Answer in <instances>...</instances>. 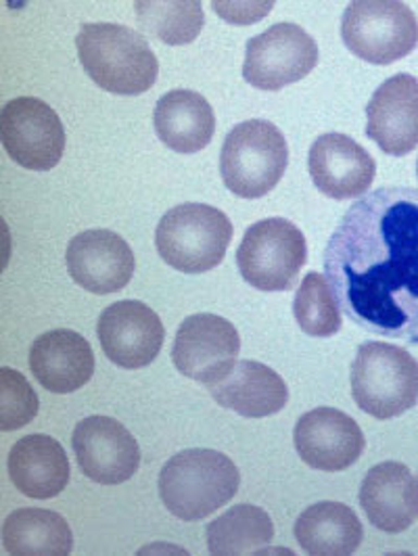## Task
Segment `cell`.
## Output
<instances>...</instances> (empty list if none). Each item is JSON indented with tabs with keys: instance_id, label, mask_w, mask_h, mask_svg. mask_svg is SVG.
Returning <instances> with one entry per match:
<instances>
[{
	"instance_id": "1",
	"label": "cell",
	"mask_w": 418,
	"mask_h": 556,
	"mask_svg": "<svg viewBox=\"0 0 418 556\" xmlns=\"http://www.w3.org/2000/svg\"><path fill=\"white\" fill-rule=\"evenodd\" d=\"M325 275L356 325L418 341V189L388 187L352 205L325 251Z\"/></svg>"
},
{
	"instance_id": "2",
	"label": "cell",
	"mask_w": 418,
	"mask_h": 556,
	"mask_svg": "<svg viewBox=\"0 0 418 556\" xmlns=\"http://www.w3.org/2000/svg\"><path fill=\"white\" fill-rule=\"evenodd\" d=\"M76 49L88 78L113 94H142L157 80V56L137 29L84 24L76 36Z\"/></svg>"
},
{
	"instance_id": "3",
	"label": "cell",
	"mask_w": 418,
	"mask_h": 556,
	"mask_svg": "<svg viewBox=\"0 0 418 556\" xmlns=\"http://www.w3.org/2000/svg\"><path fill=\"white\" fill-rule=\"evenodd\" d=\"M237 465L218 450H185L172 456L160 473V496L174 517L201 521L239 492Z\"/></svg>"
},
{
	"instance_id": "4",
	"label": "cell",
	"mask_w": 418,
	"mask_h": 556,
	"mask_svg": "<svg viewBox=\"0 0 418 556\" xmlns=\"http://www.w3.org/2000/svg\"><path fill=\"white\" fill-rule=\"evenodd\" d=\"M352 395L379 420L402 417L418 402V362L397 345L368 341L352 364Z\"/></svg>"
},
{
	"instance_id": "5",
	"label": "cell",
	"mask_w": 418,
	"mask_h": 556,
	"mask_svg": "<svg viewBox=\"0 0 418 556\" xmlns=\"http://www.w3.org/2000/svg\"><path fill=\"white\" fill-rule=\"evenodd\" d=\"M232 241L228 216L205 203H182L157 224L155 245L178 273L201 275L223 264Z\"/></svg>"
},
{
	"instance_id": "6",
	"label": "cell",
	"mask_w": 418,
	"mask_h": 556,
	"mask_svg": "<svg viewBox=\"0 0 418 556\" xmlns=\"http://www.w3.org/2000/svg\"><path fill=\"white\" fill-rule=\"evenodd\" d=\"M289 164V147L279 128L266 119H248L224 140L220 174L230 193L243 199L268 195Z\"/></svg>"
},
{
	"instance_id": "7",
	"label": "cell",
	"mask_w": 418,
	"mask_h": 556,
	"mask_svg": "<svg viewBox=\"0 0 418 556\" xmlns=\"http://www.w3.org/2000/svg\"><path fill=\"white\" fill-rule=\"evenodd\" d=\"M341 38L358 59L390 65L415 51L417 15L397 0H356L341 17Z\"/></svg>"
},
{
	"instance_id": "8",
	"label": "cell",
	"mask_w": 418,
	"mask_h": 556,
	"mask_svg": "<svg viewBox=\"0 0 418 556\" xmlns=\"http://www.w3.org/2000/svg\"><path fill=\"white\" fill-rule=\"evenodd\" d=\"M304 232L284 218H268L248 228L239 251V273L259 291H289L306 266Z\"/></svg>"
},
{
	"instance_id": "9",
	"label": "cell",
	"mask_w": 418,
	"mask_h": 556,
	"mask_svg": "<svg viewBox=\"0 0 418 556\" xmlns=\"http://www.w3.org/2000/svg\"><path fill=\"white\" fill-rule=\"evenodd\" d=\"M0 140L17 166L49 172L65 151V128L51 105L34 97H17L0 113Z\"/></svg>"
},
{
	"instance_id": "10",
	"label": "cell",
	"mask_w": 418,
	"mask_h": 556,
	"mask_svg": "<svg viewBox=\"0 0 418 556\" xmlns=\"http://www.w3.org/2000/svg\"><path fill=\"white\" fill-rule=\"evenodd\" d=\"M318 63V45L297 24H277L251 38L243 78L257 90L277 92L300 83Z\"/></svg>"
},
{
	"instance_id": "11",
	"label": "cell",
	"mask_w": 418,
	"mask_h": 556,
	"mask_svg": "<svg viewBox=\"0 0 418 556\" xmlns=\"http://www.w3.org/2000/svg\"><path fill=\"white\" fill-rule=\"evenodd\" d=\"M241 352V337L235 325L216 314L189 316L172 348V362L180 375L214 386L235 368Z\"/></svg>"
},
{
	"instance_id": "12",
	"label": "cell",
	"mask_w": 418,
	"mask_h": 556,
	"mask_svg": "<svg viewBox=\"0 0 418 556\" xmlns=\"http://www.w3.org/2000/svg\"><path fill=\"white\" fill-rule=\"evenodd\" d=\"M72 445L80 471L94 483L119 485L139 471V444L115 418H84L74 429Z\"/></svg>"
},
{
	"instance_id": "13",
	"label": "cell",
	"mask_w": 418,
	"mask_h": 556,
	"mask_svg": "<svg viewBox=\"0 0 418 556\" xmlns=\"http://www.w3.org/2000/svg\"><path fill=\"white\" fill-rule=\"evenodd\" d=\"M97 334L105 356L119 368L139 370L162 352L166 329L162 318L142 302L126 300L99 316Z\"/></svg>"
},
{
	"instance_id": "14",
	"label": "cell",
	"mask_w": 418,
	"mask_h": 556,
	"mask_svg": "<svg viewBox=\"0 0 418 556\" xmlns=\"http://www.w3.org/2000/svg\"><path fill=\"white\" fill-rule=\"evenodd\" d=\"M293 442L307 467L325 473H339L356 465L366 445L360 425L327 406L314 408L297 420Z\"/></svg>"
},
{
	"instance_id": "15",
	"label": "cell",
	"mask_w": 418,
	"mask_h": 556,
	"mask_svg": "<svg viewBox=\"0 0 418 556\" xmlns=\"http://www.w3.org/2000/svg\"><path fill=\"white\" fill-rule=\"evenodd\" d=\"M65 262L74 282L94 295L122 291L137 268L135 251L117 232L105 228L76 235L67 245Z\"/></svg>"
},
{
	"instance_id": "16",
	"label": "cell",
	"mask_w": 418,
	"mask_h": 556,
	"mask_svg": "<svg viewBox=\"0 0 418 556\" xmlns=\"http://www.w3.org/2000/svg\"><path fill=\"white\" fill-rule=\"evenodd\" d=\"M307 169L314 187L337 201L366 195L377 176L372 155L363 144L339 132L314 140L307 155Z\"/></svg>"
},
{
	"instance_id": "17",
	"label": "cell",
	"mask_w": 418,
	"mask_h": 556,
	"mask_svg": "<svg viewBox=\"0 0 418 556\" xmlns=\"http://www.w3.org/2000/svg\"><path fill=\"white\" fill-rule=\"evenodd\" d=\"M366 137L393 157L418 147V80L397 74L381 84L366 108Z\"/></svg>"
},
{
	"instance_id": "18",
	"label": "cell",
	"mask_w": 418,
	"mask_h": 556,
	"mask_svg": "<svg viewBox=\"0 0 418 556\" xmlns=\"http://www.w3.org/2000/svg\"><path fill=\"white\" fill-rule=\"evenodd\" d=\"M360 506L370 526L385 533H402L418 519V481L402 463L372 467L360 485Z\"/></svg>"
},
{
	"instance_id": "19",
	"label": "cell",
	"mask_w": 418,
	"mask_h": 556,
	"mask_svg": "<svg viewBox=\"0 0 418 556\" xmlns=\"http://www.w3.org/2000/svg\"><path fill=\"white\" fill-rule=\"evenodd\" d=\"M34 379L47 391L72 393L83 390L94 375V354L83 334L55 329L40 334L29 348Z\"/></svg>"
},
{
	"instance_id": "20",
	"label": "cell",
	"mask_w": 418,
	"mask_h": 556,
	"mask_svg": "<svg viewBox=\"0 0 418 556\" xmlns=\"http://www.w3.org/2000/svg\"><path fill=\"white\" fill-rule=\"evenodd\" d=\"M207 390L223 408L248 418L273 417L289 402L284 379L255 361L237 362L223 381L207 386Z\"/></svg>"
},
{
	"instance_id": "21",
	"label": "cell",
	"mask_w": 418,
	"mask_h": 556,
	"mask_svg": "<svg viewBox=\"0 0 418 556\" xmlns=\"http://www.w3.org/2000/svg\"><path fill=\"white\" fill-rule=\"evenodd\" d=\"M9 477L28 498L49 501L69 483V460L51 435H26L9 452Z\"/></svg>"
},
{
	"instance_id": "22",
	"label": "cell",
	"mask_w": 418,
	"mask_h": 556,
	"mask_svg": "<svg viewBox=\"0 0 418 556\" xmlns=\"http://www.w3.org/2000/svg\"><path fill=\"white\" fill-rule=\"evenodd\" d=\"M160 140L176 153L203 151L216 132V115L205 97L195 90H169L153 113Z\"/></svg>"
},
{
	"instance_id": "23",
	"label": "cell",
	"mask_w": 418,
	"mask_h": 556,
	"mask_svg": "<svg viewBox=\"0 0 418 556\" xmlns=\"http://www.w3.org/2000/svg\"><path fill=\"white\" fill-rule=\"evenodd\" d=\"M295 538L307 555L347 556L363 544L364 529L347 504L318 502L297 517Z\"/></svg>"
},
{
	"instance_id": "24",
	"label": "cell",
	"mask_w": 418,
	"mask_h": 556,
	"mask_svg": "<svg viewBox=\"0 0 418 556\" xmlns=\"http://www.w3.org/2000/svg\"><path fill=\"white\" fill-rule=\"evenodd\" d=\"M2 546L15 556H67L74 548V533L59 513L20 508L2 523Z\"/></svg>"
},
{
	"instance_id": "25",
	"label": "cell",
	"mask_w": 418,
	"mask_h": 556,
	"mask_svg": "<svg viewBox=\"0 0 418 556\" xmlns=\"http://www.w3.org/2000/svg\"><path fill=\"white\" fill-rule=\"evenodd\" d=\"M273 538L270 515L253 504H237L207 526V548L216 556L262 555Z\"/></svg>"
},
{
	"instance_id": "26",
	"label": "cell",
	"mask_w": 418,
	"mask_h": 556,
	"mask_svg": "<svg viewBox=\"0 0 418 556\" xmlns=\"http://www.w3.org/2000/svg\"><path fill=\"white\" fill-rule=\"evenodd\" d=\"M135 9L139 15L140 28L151 31L162 42L172 47L191 45L205 24L203 7L197 0H140L135 4Z\"/></svg>"
},
{
	"instance_id": "27",
	"label": "cell",
	"mask_w": 418,
	"mask_h": 556,
	"mask_svg": "<svg viewBox=\"0 0 418 556\" xmlns=\"http://www.w3.org/2000/svg\"><path fill=\"white\" fill-rule=\"evenodd\" d=\"M293 314L300 329L312 337H333L343 325L333 289L327 277L318 273H307L302 280L293 302Z\"/></svg>"
},
{
	"instance_id": "28",
	"label": "cell",
	"mask_w": 418,
	"mask_h": 556,
	"mask_svg": "<svg viewBox=\"0 0 418 556\" xmlns=\"http://www.w3.org/2000/svg\"><path fill=\"white\" fill-rule=\"evenodd\" d=\"M38 415V395L28 379L13 370L0 368V429L15 431Z\"/></svg>"
},
{
	"instance_id": "29",
	"label": "cell",
	"mask_w": 418,
	"mask_h": 556,
	"mask_svg": "<svg viewBox=\"0 0 418 556\" xmlns=\"http://www.w3.org/2000/svg\"><path fill=\"white\" fill-rule=\"evenodd\" d=\"M417 176H418V162H417Z\"/></svg>"
}]
</instances>
